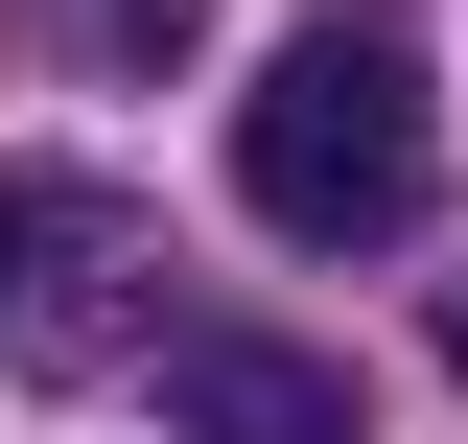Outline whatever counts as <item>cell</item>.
<instances>
[{"instance_id": "obj_4", "label": "cell", "mask_w": 468, "mask_h": 444, "mask_svg": "<svg viewBox=\"0 0 468 444\" xmlns=\"http://www.w3.org/2000/svg\"><path fill=\"white\" fill-rule=\"evenodd\" d=\"M48 234H70V211H48V187H0V280H24V258H48Z\"/></svg>"}, {"instance_id": "obj_5", "label": "cell", "mask_w": 468, "mask_h": 444, "mask_svg": "<svg viewBox=\"0 0 468 444\" xmlns=\"http://www.w3.org/2000/svg\"><path fill=\"white\" fill-rule=\"evenodd\" d=\"M445 351H468V280H445Z\"/></svg>"}, {"instance_id": "obj_3", "label": "cell", "mask_w": 468, "mask_h": 444, "mask_svg": "<svg viewBox=\"0 0 468 444\" xmlns=\"http://www.w3.org/2000/svg\"><path fill=\"white\" fill-rule=\"evenodd\" d=\"M187 24H211V0H70V48H94V70H165Z\"/></svg>"}, {"instance_id": "obj_2", "label": "cell", "mask_w": 468, "mask_h": 444, "mask_svg": "<svg viewBox=\"0 0 468 444\" xmlns=\"http://www.w3.org/2000/svg\"><path fill=\"white\" fill-rule=\"evenodd\" d=\"M165 421L187 444H351V375L282 328H165Z\"/></svg>"}, {"instance_id": "obj_1", "label": "cell", "mask_w": 468, "mask_h": 444, "mask_svg": "<svg viewBox=\"0 0 468 444\" xmlns=\"http://www.w3.org/2000/svg\"><path fill=\"white\" fill-rule=\"evenodd\" d=\"M421 48L399 24H282L258 48V94H234V211L304 234V258H351V234H399L421 211Z\"/></svg>"}]
</instances>
